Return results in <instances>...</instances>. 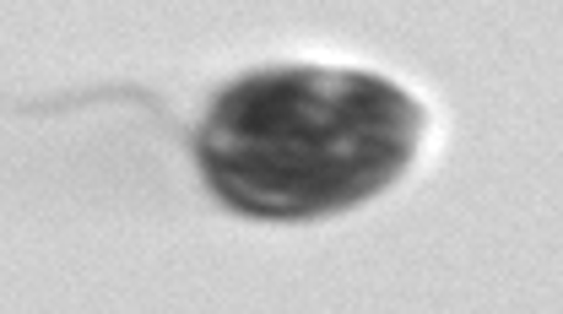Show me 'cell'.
Returning a JSON list of instances; mask_svg holds the SVG:
<instances>
[{
    "label": "cell",
    "instance_id": "cell-1",
    "mask_svg": "<svg viewBox=\"0 0 563 314\" xmlns=\"http://www.w3.org/2000/svg\"><path fill=\"white\" fill-rule=\"evenodd\" d=\"M418 103L368 71H266L228 87L201 131V168L228 206L309 217L352 206L407 168Z\"/></svg>",
    "mask_w": 563,
    "mask_h": 314
}]
</instances>
